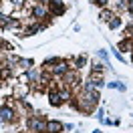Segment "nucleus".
I'll return each mask as SVG.
<instances>
[{
  "instance_id": "12",
  "label": "nucleus",
  "mask_w": 133,
  "mask_h": 133,
  "mask_svg": "<svg viewBox=\"0 0 133 133\" xmlns=\"http://www.w3.org/2000/svg\"><path fill=\"white\" fill-rule=\"evenodd\" d=\"M113 14H115V12H113V10H101V14H99V18L101 20H105V22H109V20H111V16H113Z\"/></svg>"
},
{
  "instance_id": "10",
  "label": "nucleus",
  "mask_w": 133,
  "mask_h": 133,
  "mask_svg": "<svg viewBox=\"0 0 133 133\" xmlns=\"http://www.w3.org/2000/svg\"><path fill=\"white\" fill-rule=\"evenodd\" d=\"M10 77H12V69L10 66H0V83L10 79Z\"/></svg>"
},
{
  "instance_id": "6",
  "label": "nucleus",
  "mask_w": 133,
  "mask_h": 133,
  "mask_svg": "<svg viewBox=\"0 0 133 133\" xmlns=\"http://www.w3.org/2000/svg\"><path fill=\"white\" fill-rule=\"evenodd\" d=\"M69 69H71V66H69V63H66V61H61V63H57L55 66H50L52 75H55V77H58V79H63V77H65L66 73H69Z\"/></svg>"
},
{
  "instance_id": "18",
  "label": "nucleus",
  "mask_w": 133,
  "mask_h": 133,
  "mask_svg": "<svg viewBox=\"0 0 133 133\" xmlns=\"http://www.w3.org/2000/svg\"><path fill=\"white\" fill-rule=\"evenodd\" d=\"M97 119H99V121H103V119H105V109H103V107L97 109Z\"/></svg>"
},
{
  "instance_id": "21",
  "label": "nucleus",
  "mask_w": 133,
  "mask_h": 133,
  "mask_svg": "<svg viewBox=\"0 0 133 133\" xmlns=\"http://www.w3.org/2000/svg\"><path fill=\"white\" fill-rule=\"evenodd\" d=\"M34 2H36V4H44V6L49 4V0H34Z\"/></svg>"
},
{
  "instance_id": "14",
  "label": "nucleus",
  "mask_w": 133,
  "mask_h": 133,
  "mask_svg": "<svg viewBox=\"0 0 133 133\" xmlns=\"http://www.w3.org/2000/svg\"><path fill=\"white\" fill-rule=\"evenodd\" d=\"M103 69H105L103 63H97V61H93V63H91V71H93V73H103Z\"/></svg>"
},
{
  "instance_id": "13",
  "label": "nucleus",
  "mask_w": 133,
  "mask_h": 133,
  "mask_svg": "<svg viewBox=\"0 0 133 133\" xmlns=\"http://www.w3.org/2000/svg\"><path fill=\"white\" fill-rule=\"evenodd\" d=\"M18 65L22 66L24 71H28L30 66H34V63H32V58H20V61H18Z\"/></svg>"
},
{
  "instance_id": "1",
  "label": "nucleus",
  "mask_w": 133,
  "mask_h": 133,
  "mask_svg": "<svg viewBox=\"0 0 133 133\" xmlns=\"http://www.w3.org/2000/svg\"><path fill=\"white\" fill-rule=\"evenodd\" d=\"M77 101V111H83V113H93L97 103H99V91H89L83 89L79 95H73Z\"/></svg>"
},
{
  "instance_id": "19",
  "label": "nucleus",
  "mask_w": 133,
  "mask_h": 133,
  "mask_svg": "<svg viewBox=\"0 0 133 133\" xmlns=\"http://www.w3.org/2000/svg\"><path fill=\"white\" fill-rule=\"evenodd\" d=\"M113 55H115V57H117V58H119V61H125V58H123V57H121V52H119V50H117V49H113Z\"/></svg>"
},
{
  "instance_id": "15",
  "label": "nucleus",
  "mask_w": 133,
  "mask_h": 133,
  "mask_svg": "<svg viewBox=\"0 0 133 133\" xmlns=\"http://www.w3.org/2000/svg\"><path fill=\"white\" fill-rule=\"evenodd\" d=\"M109 85V89H117V91H125L127 87H125L123 83H119V81H113V83H107Z\"/></svg>"
},
{
  "instance_id": "3",
  "label": "nucleus",
  "mask_w": 133,
  "mask_h": 133,
  "mask_svg": "<svg viewBox=\"0 0 133 133\" xmlns=\"http://www.w3.org/2000/svg\"><path fill=\"white\" fill-rule=\"evenodd\" d=\"M16 109L12 107L10 103H4L2 107H0V121H4V123H12L14 119H16Z\"/></svg>"
},
{
  "instance_id": "11",
  "label": "nucleus",
  "mask_w": 133,
  "mask_h": 133,
  "mask_svg": "<svg viewBox=\"0 0 133 133\" xmlns=\"http://www.w3.org/2000/svg\"><path fill=\"white\" fill-rule=\"evenodd\" d=\"M107 24H109V28H113V30H115V28H119V26H121V16H119V14H113Z\"/></svg>"
},
{
  "instance_id": "4",
  "label": "nucleus",
  "mask_w": 133,
  "mask_h": 133,
  "mask_svg": "<svg viewBox=\"0 0 133 133\" xmlns=\"http://www.w3.org/2000/svg\"><path fill=\"white\" fill-rule=\"evenodd\" d=\"M30 18L32 20H42V18H49V8L44 4H34L30 8Z\"/></svg>"
},
{
  "instance_id": "7",
  "label": "nucleus",
  "mask_w": 133,
  "mask_h": 133,
  "mask_svg": "<svg viewBox=\"0 0 133 133\" xmlns=\"http://www.w3.org/2000/svg\"><path fill=\"white\" fill-rule=\"evenodd\" d=\"M65 131V123L58 119H49L46 121V133H61Z\"/></svg>"
},
{
  "instance_id": "16",
  "label": "nucleus",
  "mask_w": 133,
  "mask_h": 133,
  "mask_svg": "<svg viewBox=\"0 0 133 133\" xmlns=\"http://www.w3.org/2000/svg\"><path fill=\"white\" fill-rule=\"evenodd\" d=\"M10 4H12L14 10H20L22 6H24V0H10Z\"/></svg>"
},
{
  "instance_id": "20",
  "label": "nucleus",
  "mask_w": 133,
  "mask_h": 133,
  "mask_svg": "<svg viewBox=\"0 0 133 133\" xmlns=\"http://www.w3.org/2000/svg\"><path fill=\"white\" fill-rule=\"evenodd\" d=\"M109 0H95V4H99V6H107Z\"/></svg>"
},
{
  "instance_id": "17",
  "label": "nucleus",
  "mask_w": 133,
  "mask_h": 133,
  "mask_svg": "<svg viewBox=\"0 0 133 133\" xmlns=\"http://www.w3.org/2000/svg\"><path fill=\"white\" fill-rule=\"evenodd\" d=\"M97 55H99V57H101V61H103V63H105V65H107V61H109V58H107V50H103V49H99V50H97Z\"/></svg>"
},
{
  "instance_id": "5",
  "label": "nucleus",
  "mask_w": 133,
  "mask_h": 133,
  "mask_svg": "<svg viewBox=\"0 0 133 133\" xmlns=\"http://www.w3.org/2000/svg\"><path fill=\"white\" fill-rule=\"evenodd\" d=\"M46 8H49V14H55V16H61V14L65 12V2H63V0H49V4H46Z\"/></svg>"
},
{
  "instance_id": "2",
  "label": "nucleus",
  "mask_w": 133,
  "mask_h": 133,
  "mask_svg": "<svg viewBox=\"0 0 133 133\" xmlns=\"http://www.w3.org/2000/svg\"><path fill=\"white\" fill-rule=\"evenodd\" d=\"M28 131L30 133H46V121L41 115H34L28 119Z\"/></svg>"
},
{
  "instance_id": "8",
  "label": "nucleus",
  "mask_w": 133,
  "mask_h": 133,
  "mask_svg": "<svg viewBox=\"0 0 133 133\" xmlns=\"http://www.w3.org/2000/svg\"><path fill=\"white\" fill-rule=\"evenodd\" d=\"M49 103L52 105V107H61V105H65L57 89H50V91H49Z\"/></svg>"
},
{
  "instance_id": "9",
  "label": "nucleus",
  "mask_w": 133,
  "mask_h": 133,
  "mask_svg": "<svg viewBox=\"0 0 133 133\" xmlns=\"http://www.w3.org/2000/svg\"><path fill=\"white\" fill-rule=\"evenodd\" d=\"M117 50H127V52H131L133 50V41L131 38H123V41L119 42V49Z\"/></svg>"
}]
</instances>
